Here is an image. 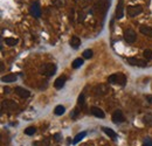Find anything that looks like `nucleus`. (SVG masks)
Instances as JSON below:
<instances>
[{
  "instance_id": "nucleus-28",
  "label": "nucleus",
  "mask_w": 152,
  "mask_h": 146,
  "mask_svg": "<svg viewBox=\"0 0 152 146\" xmlns=\"http://www.w3.org/2000/svg\"><path fill=\"white\" fill-rule=\"evenodd\" d=\"M49 138H44V139H42L41 141H39L37 144H40V146H49Z\"/></svg>"
},
{
  "instance_id": "nucleus-8",
  "label": "nucleus",
  "mask_w": 152,
  "mask_h": 146,
  "mask_svg": "<svg viewBox=\"0 0 152 146\" xmlns=\"http://www.w3.org/2000/svg\"><path fill=\"white\" fill-rule=\"evenodd\" d=\"M29 13H31L34 18H40V17H41L42 12H41V7H40L39 3H34V4H32L31 10H29Z\"/></svg>"
},
{
  "instance_id": "nucleus-11",
  "label": "nucleus",
  "mask_w": 152,
  "mask_h": 146,
  "mask_svg": "<svg viewBox=\"0 0 152 146\" xmlns=\"http://www.w3.org/2000/svg\"><path fill=\"white\" fill-rule=\"evenodd\" d=\"M14 91H15V93H17L19 97H21V98H27V97L31 96L29 90H27V89H25V88H21V86H17V88L14 89Z\"/></svg>"
},
{
  "instance_id": "nucleus-19",
  "label": "nucleus",
  "mask_w": 152,
  "mask_h": 146,
  "mask_svg": "<svg viewBox=\"0 0 152 146\" xmlns=\"http://www.w3.org/2000/svg\"><path fill=\"white\" fill-rule=\"evenodd\" d=\"M4 41H5V43L8 44V46H15V44L19 42V40L15 39V37H5Z\"/></svg>"
},
{
  "instance_id": "nucleus-26",
  "label": "nucleus",
  "mask_w": 152,
  "mask_h": 146,
  "mask_svg": "<svg viewBox=\"0 0 152 146\" xmlns=\"http://www.w3.org/2000/svg\"><path fill=\"white\" fill-rule=\"evenodd\" d=\"M78 113H80V109H74L73 111H71V113H70V117L73 118V119H77V116H78Z\"/></svg>"
},
{
  "instance_id": "nucleus-18",
  "label": "nucleus",
  "mask_w": 152,
  "mask_h": 146,
  "mask_svg": "<svg viewBox=\"0 0 152 146\" xmlns=\"http://www.w3.org/2000/svg\"><path fill=\"white\" fill-rule=\"evenodd\" d=\"M83 59H81V57H77V59H75L74 60V62L71 63V67L74 68V69H77V68H80L82 64H83Z\"/></svg>"
},
{
  "instance_id": "nucleus-3",
  "label": "nucleus",
  "mask_w": 152,
  "mask_h": 146,
  "mask_svg": "<svg viewBox=\"0 0 152 146\" xmlns=\"http://www.w3.org/2000/svg\"><path fill=\"white\" fill-rule=\"evenodd\" d=\"M123 36H124V40H125L128 43H135V42H136V39H137V34H136V32H135L132 28L124 29Z\"/></svg>"
},
{
  "instance_id": "nucleus-6",
  "label": "nucleus",
  "mask_w": 152,
  "mask_h": 146,
  "mask_svg": "<svg viewBox=\"0 0 152 146\" xmlns=\"http://www.w3.org/2000/svg\"><path fill=\"white\" fill-rule=\"evenodd\" d=\"M126 62L131 66H137V67H142V68L147 66V62L145 60H140V59H137V57H128Z\"/></svg>"
},
{
  "instance_id": "nucleus-4",
  "label": "nucleus",
  "mask_w": 152,
  "mask_h": 146,
  "mask_svg": "<svg viewBox=\"0 0 152 146\" xmlns=\"http://www.w3.org/2000/svg\"><path fill=\"white\" fill-rule=\"evenodd\" d=\"M126 12H128L129 17L135 18V17L139 15L143 12V7L140 5H130V6L126 7Z\"/></svg>"
},
{
  "instance_id": "nucleus-31",
  "label": "nucleus",
  "mask_w": 152,
  "mask_h": 146,
  "mask_svg": "<svg viewBox=\"0 0 152 146\" xmlns=\"http://www.w3.org/2000/svg\"><path fill=\"white\" fill-rule=\"evenodd\" d=\"M54 140H56V141H60L61 140V136H60V133H56V134H54Z\"/></svg>"
},
{
  "instance_id": "nucleus-25",
  "label": "nucleus",
  "mask_w": 152,
  "mask_h": 146,
  "mask_svg": "<svg viewBox=\"0 0 152 146\" xmlns=\"http://www.w3.org/2000/svg\"><path fill=\"white\" fill-rule=\"evenodd\" d=\"M52 3L56 7H62L65 5V0H52Z\"/></svg>"
},
{
  "instance_id": "nucleus-14",
  "label": "nucleus",
  "mask_w": 152,
  "mask_h": 146,
  "mask_svg": "<svg viewBox=\"0 0 152 146\" xmlns=\"http://www.w3.org/2000/svg\"><path fill=\"white\" fill-rule=\"evenodd\" d=\"M66 81H67V77H66V76H60V77H58L56 81L54 82V86H55L56 89H62L63 85L66 84Z\"/></svg>"
},
{
  "instance_id": "nucleus-10",
  "label": "nucleus",
  "mask_w": 152,
  "mask_h": 146,
  "mask_svg": "<svg viewBox=\"0 0 152 146\" xmlns=\"http://www.w3.org/2000/svg\"><path fill=\"white\" fill-rule=\"evenodd\" d=\"M125 120V117L123 115V112L121 110H116L114 113H112V122L118 124V123H123Z\"/></svg>"
},
{
  "instance_id": "nucleus-17",
  "label": "nucleus",
  "mask_w": 152,
  "mask_h": 146,
  "mask_svg": "<svg viewBox=\"0 0 152 146\" xmlns=\"http://www.w3.org/2000/svg\"><path fill=\"white\" fill-rule=\"evenodd\" d=\"M102 130H103V132H104L105 134H108L111 139H114V140H115V139L117 138V134H116V132H115L114 130H111V129H109V127H105V126H103V127H102Z\"/></svg>"
},
{
  "instance_id": "nucleus-24",
  "label": "nucleus",
  "mask_w": 152,
  "mask_h": 146,
  "mask_svg": "<svg viewBox=\"0 0 152 146\" xmlns=\"http://www.w3.org/2000/svg\"><path fill=\"white\" fill-rule=\"evenodd\" d=\"M143 55L146 60H152V51L151 49H145L143 52Z\"/></svg>"
},
{
  "instance_id": "nucleus-13",
  "label": "nucleus",
  "mask_w": 152,
  "mask_h": 146,
  "mask_svg": "<svg viewBox=\"0 0 152 146\" xmlns=\"http://www.w3.org/2000/svg\"><path fill=\"white\" fill-rule=\"evenodd\" d=\"M139 32L142 34H144L145 36H149V37H152V27H149L146 25H142L139 27Z\"/></svg>"
},
{
  "instance_id": "nucleus-33",
  "label": "nucleus",
  "mask_w": 152,
  "mask_h": 146,
  "mask_svg": "<svg viewBox=\"0 0 152 146\" xmlns=\"http://www.w3.org/2000/svg\"><path fill=\"white\" fill-rule=\"evenodd\" d=\"M4 90H5V92H10L11 89H10V88H4Z\"/></svg>"
},
{
  "instance_id": "nucleus-23",
  "label": "nucleus",
  "mask_w": 152,
  "mask_h": 146,
  "mask_svg": "<svg viewBox=\"0 0 152 146\" xmlns=\"http://www.w3.org/2000/svg\"><path fill=\"white\" fill-rule=\"evenodd\" d=\"M35 132H36V129L34 126H29L25 130V134H27V136H33Z\"/></svg>"
},
{
  "instance_id": "nucleus-21",
  "label": "nucleus",
  "mask_w": 152,
  "mask_h": 146,
  "mask_svg": "<svg viewBox=\"0 0 152 146\" xmlns=\"http://www.w3.org/2000/svg\"><path fill=\"white\" fill-rule=\"evenodd\" d=\"M87 136V132L85 131H83V132H81V133H78L75 138H74V140H73V144H77V143H80L84 137Z\"/></svg>"
},
{
  "instance_id": "nucleus-12",
  "label": "nucleus",
  "mask_w": 152,
  "mask_h": 146,
  "mask_svg": "<svg viewBox=\"0 0 152 146\" xmlns=\"http://www.w3.org/2000/svg\"><path fill=\"white\" fill-rule=\"evenodd\" d=\"M90 111H91V113H92V115H94L95 117H97V118H101V119H103V118L105 117V115H104L103 110H102V109H99L98 107H91Z\"/></svg>"
},
{
  "instance_id": "nucleus-22",
  "label": "nucleus",
  "mask_w": 152,
  "mask_h": 146,
  "mask_svg": "<svg viewBox=\"0 0 152 146\" xmlns=\"http://www.w3.org/2000/svg\"><path fill=\"white\" fill-rule=\"evenodd\" d=\"M94 55V52L91 49H85L83 52V59H91Z\"/></svg>"
},
{
  "instance_id": "nucleus-9",
  "label": "nucleus",
  "mask_w": 152,
  "mask_h": 146,
  "mask_svg": "<svg viewBox=\"0 0 152 146\" xmlns=\"http://www.w3.org/2000/svg\"><path fill=\"white\" fill-rule=\"evenodd\" d=\"M116 19H122L124 15V0H119L116 6Z\"/></svg>"
},
{
  "instance_id": "nucleus-5",
  "label": "nucleus",
  "mask_w": 152,
  "mask_h": 146,
  "mask_svg": "<svg viewBox=\"0 0 152 146\" xmlns=\"http://www.w3.org/2000/svg\"><path fill=\"white\" fill-rule=\"evenodd\" d=\"M1 109L6 110L8 112H12V111H15L18 109V104L12 100H6L1 103Z\"/></svg>"
},
{
  "instance_id": "nucleus-20",
  "label": "nucleus",
  "mask_w": 152,
  "mask_h": 146,
  "mask_svg": "<svg viewBox=\"0 0 152 146\" xmlns=\"http://www.w3.org/2000/svg\"><path fill=\"white\" fill-rule=\"evenodd\" d=\"M65 112H66V109H65L63 105H58V107L55 108V110H54V113H55L56 116H62Z\"/></svg>"
},
{
  "instance_id": "nucleus-15",
  "label": "nucleus",
  "mask_w": 152,
  "mask_h": 146,
  "mask_svg": "<svg viewBox=\"0 0 152 146\" xmlns=\"http://www.w3.org/2000/svg\"><path fill=\"white\" fill-rule=\"evenodd\" d=\"M69 44H70L71 48H74V49H77V48L81 46V39L78 36H71Z\"/></svg>"
},
{
  "instance_id": "nucleus-32",
  "label": "nucleus",
  "mask_w": 152,
  "mask_h": 146,
  "mask_svg": "<svg viewBox=\"0 0 152 146\" xmlns=\"http://www.w3.org/2000/svg\"><path fill=\"white\" fill-rule=\"evenodd\" d=\"M145 98L147 100V102H149V103H151V104H152V96H151V95H146V96H145Z\"/></svg>"
},
{
  "instance_id": "nucleus-29",
  "label": "nucleus",
  "mask_w": 152,
  "mask_h": 146,
  "mask_svg": "<svg viewBox=\"0 0 152 146\" xmlns=\"http://www.w3.org/2000/svg\"><path fill=\"white\" fill-rule=\"evenodd\" d=\"M144 122H145L146 124H149V125H152V116H151V115H146V116L144 117Z\"/></svg>"
},
{
  "instance_id": "nucleus-7",
  "label": "nucleus",
  "mask_w": 152,
  "mask_h": 146,
  "mask_svg": "<svg viewBox=\"0 0 152 146\" xmlns=\"http://www.w3.org/2000/svg\"><path fill=\"white\" fill-rule=\"evenodd\" d=\"M94 92L97 96H104L109 92V88H108L107 84H98L94 88Z\"/></svg>"
},
{
  "instance_id": "nucleus-1",
  "label": "nucleus",
  "mask_w": 152,
  "mask_h": 146,
  "mask_svg": "<svg viewBox=\"0 0 152 146\" xmlns=\"http://www.w3.org/2000/svg\"><path fill=\"white\" fill-rule=\"evenodd\" d=\"M39 71H40V74H42L47 77H50L56 73V66L53 63H43L40 66Z\"/></svg>"
},
{
  "instance_id": "nucleus-16",
  "label": "nucleus",
  "mask_w": 152,
  "mask_h": 146,
  "mask_svg": "<svg viewBox=\"0 0 152 146\" xmlns=\"http://www.w3.org/2000/svg\"><path fill=\"white\" fill-rule=\"evenodd\" d=\"M1 81L4 83H12V82H15L17 81V75L15 74H7L5 76L1 77Z\"/></svg>"
},
{
  "instance_id": "nucleus-27",
  "label": "nucleus",
  "mask_w": 152,
  "mask_h": 146,
  "mask_svg": "<svg viewBox=\"0 0 152 146\" xmlns=\"http://www.w3.org/2000/svg\"><path fill=\"white\" fill-rule=\"evenodd\" d=\"M77 104H78V105H81V107H83V105H84V95H83V93H81V95L78 96Z\"/></svg>"
},
{
  "instance_id": "nucleus-30",
  "label": "nucleus",
  "mask_w": 152,
  "mask_h": 146,
  "mask_svg": "<svg viewBox=\"0 0 152 146\" xmlns=\"http://www.w3.org/2000/svg\"><path fill=\"white\" fill-rule=\"evenodd\" d=\"M143 146H152V140H151L150 138H146V139L144 140Z\"/></svg>"
},
{
  "instance_id": "nucleus-2",
  "label": "nucleus",
  "mask_w": 152,
  "mask_h": 146,
  "mask_svg": "<svg viewBox=\"0 0 152 146\" xmlns=\"http://www.w3.org/2000/svg\"><path fill=\"white\" fill-rule=\"evenodd\" d=\"M108 82L109 83H112V84H119V85H125L126 83V76L122 73H118V74H112L109 76L108 78Z\"/></svg>"
}]
</instances>
